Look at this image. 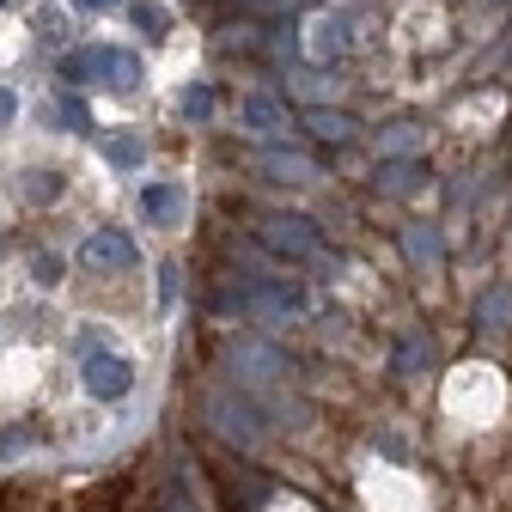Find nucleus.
Segmentation results:
<instances>
[{
  "mask_svg": "<svg viewBox=\"0 0 512 512\" xmlns=\"http://www.w3.org/2000/svg\"><path fill=\"white\" fill-rule=\"evenodd\" d=\"M202 415L214 421L220 439L238 445V452L263 445V415H256V403H244V397H232V391H208V397H202Z\"/></svg>",
  "mask_w": 512,
  "mask_h": 512,
  "instance_id": "nucleus-1",
  "label": "nucleus"
},
{
  "mask_svg": "<svg viewBox=\"0 0 512 512\" xmlns=\"http://www.w3.org/2000/svg\"><path fill=\"white\" fill-rule=\"evenodd\" d=\"M256 311V317H293L305 299H299V287H287V281H238V287H226L220 293V311Z\"/></svg>",
  "mask_w": 512,
  "mask_h": 512,
  "instance_id": "nucleus-2",
  "label": "nucleus"
},
{
  "mask_svg": "<svg viewBox=\"0 0 512 512\" xmlns=\"http://www.w3.org/2000/svg\"><path fill=\"white\" fill-rule=\"evenodd\" d=\"M80 378H86V391H92L98 403H122L128 391H135V366H128L122 354H110V348H86Z\"/></svg>",
  "mask_w": 512,
  "mask_h": 512,
  "instance_id": "nucleus-3",
  "label": "nucleus"
},
{
  "mask_svg": "<svg viewBox=\"0 0 512 512\" xmlns=\"http://www.w3.org/2000/svg\"><path fill=\"white\" fill-rule=\"evenodd\" d=\"M256 238H263L269 250H281V256H317L324 250V232H317L305 214H269L263 226H256Z\"/></svg>",
  "mask_w": 512,
  "mask_h": 512,
  "instance_id": "nucleus-4",
  "label": "nucleus"
},
{
  "mask_svg": "<svg viewBox=\"0 0 512 512\" xmlns=\"http://www.w3.org/2000/svg\"><path fill=\"white\" fill-rule=\"evenodd\" d=\"M238 122H244V135H256V141H293V116H287V104L281 98H269V92H256V98H244L238 104Z\"/></svg>",
  "mask_w": 512,
  "mask_h": 512,
  "instance_id": "nucleus-5",
  "label": "nucleus"
},
{
  "mask_svg": "<svg viewBox=\"0 0 512 512\" xmlns=\"http://www.w3.org/2000/svg\"><path fill=\"white\" fill-rule=\"evenodd\" d=\"M80 263H86L92 275L135 269V238H128V232H116V226H104V232H92V238L80 244Z\"/></svg>",
  "mask_w": 512,
  "mask_h": 512,
  "instance_id": "nucleus-6",
  "label": "nucleus"
},
{
  "mask_svg": "<svg viewBox=\"0 0 512 512\" xmlns=\"http://www.w3.org/2000/svg\"><path fill=\"white\" fill-rule=\"evenodd\" d=\"M232 366H238V378L244 384H281L287 378V360H281V348H269V342H232Z\"/></svg>",
  "mask_w": 512,
  "mask_h": 512,
  "instance_id": "nucleus-7",
  "label": "nucleus"
},
{
  "mask_svg": "<svg viewBox=\"0 0 512 512\" xmlns=\"http://www.w3.org/2000/svg\"><path fill=\"white\" fill-rule=\"evenodd\" d=\"M348 19L342 13H324V19H311V37H305V55L317 61V68H330L336 55H348Z\"/></svg>",
  "mask_w": 512,
  "mask_h": 512,
  "instance_id": "nucleus-8",
  "label": "nucleus"
},
{
  "mask_svg": "<svg viewBox=\"0 0 512 512\" xmlns=\"http://www.w3.org/2000/svg\"><path fill=\"white\" fill-rule=\"evenodd\" d=\"M256 165H263L275 183H311V177H317V159H305V153H299V147H287V141L263 147V159H256Z\"/></svg>",
  "mask_w": 512,
  "mask_h": 512,
  "instance_id": "nucleus-9",
  "label": "nucleus"
},
{
  "mask_svg": "<svg viewBox=\"0 0 512 512\" xmlns=\"http://www.w3.org/2000/svg\"><path fill=\"white\" fill-rule=\"evenodd\" d=\"M92 80L128 92V86L141 80V55H128V49H92Z\"/></svg>",
  "mask_w": 512,
  "mask_h": 512,
  "instance_id": "nucleus-10",
  "label": "nucleus"
},
{
  "mask_svg": "<svg viewBox=\"0 0 512 512\" xmlns=\"http://www.w3.org/2000/svg\"><path fill=\"white\" fill-rule=\"evenodd\" d=\"M305 128H311L317 141H330V147H348L360 122H354L348 110H330V104H311V110H305Z\"/></svg>",
  "mask_w": 512,
  "mask_h": 512,
  "instance_id": "nucleus-11",
  "label": "nucleus"
},
{
  "mask_svg": "<svg viewBox=\"0 0 512 512\" xmlns=\"http://www.w3.org/2000/svg\"><path fill=\"white\" fill-rule=\"evenodd\" d=\"M183 208H189V196H183L177 183H147V189H141V214H147V220H159V226L183 220Z\"/></svg>",
  "mask_w": 512,
  "mask_h": 512,
  "instance_id": "nucleus-12",
  "label": "nucleus"
},
{
  "mask_svg": "<svg viewBox=\"0 0 512 512\" xmlns=\"http://www.w3.org/2000/svg\"><path fill=\"white\" fill-rule=\"evenodd\" d=\"M415 153H421V128H415V122L378 128V159H415Z\"/></svg>",
  "mask_w": 512,
  "mask_h": 512,
  "instance_id": "nucleus-13",
  "label": "nucleus"
},
{
  "mask_svg": "<svg viewBox=\"0 0 512 512\" xmlns=\"http://www.w3.org/2000/svg\"><path fill=\"white\" fill-rule=\"evenodd\" d=\"M378 189H384V196H415V189H421V165L415 159H384L378 165Z\"/></svg>",
  "mask_w": 512,
  "mask_h": 512,
  "instance_id": "nucleus-14",
  "label": "nucleus"
},
{
  "mask_svg": "<svg viewBox=\"0 0 512 512\" xmlns=\"http://www.w3.org/2000/svg\"><path fill=\"white\" fill-rule=\"evenodd\" d=\"M403 250H409V263H415V269H433L439 256H445V244H439L433 226H403Z\"/></svg>",
  "mask_w": 512,
  "mask_h": 512,
  "instance_id": "nucleus-15",
  "label": "nucleus"
},
{
  "mask_svg": "<svg viewBox=\"0 0 512 512\" xmlns=\"http://www.w3.org/2000/svg\"><path fill=\"white\" fill-rule=\"evenodd\" d=\"M427 360H433V342H427L421 330H409V336L397 342V372H403V378H415V372H421Z\"/></svg>",
  "mask_w": 512,
  "mask_h": 512,
  "instance_id": "nucleus-16",
  "label": "nucleus"
},
{
  "mask_svg": "<svg viewBox=\"0 0 512 512\" xmlns=\"http://www.w3.org/2000/svg\"><path fill=\"white\" fill-rule=\"evenodd\" d=\"M476 317H482L488 330H512V293H506V287H488L482 305H476Z\"/></svg>",
  "mask_w": 512,
  "mask_h": 512,
  "instance_id": "nucleus-17",
  "label": "nucleus"
},
{
  "mask_svg": "<svg viewBox=\"0 0 512 512\" xmlns=\"http://www.w3.org/2000/svg\"><path fill=\"white\" fill-rule=\"evenodd\" d=\"M104 159L122 165V171H135V165H141V141H135V135H104Z\"/></svg>",
  "mask_w": 512,
  "mask_h": 512,
  "instance_id": "nucleus-18",
  "label": "nucleus"
},
{
  "mask_svg": "<svg viewBox=\"0 0 512 512\" xmlns=\"http://www.w3.org/2000/svg\"><path fill=\"white\" fill-rule=\"evenodd\" d=\"M25 196H31V202H55V196H61V171H31V177H25Z\"/></svg>",
  "mask_w": 512,
  "mask_h": 512,
  "instance_id": "nucleus-19",
  "label": "nucleus"
},
{
  "mask_svg": "<svg viewBox=\"0 0 512 512\" xmlns=\"http://www.w3.org/2000/svg\"><path fill=\"white\" fill-rule=\"evenodd\" d=\"M55 110H61V122H68V128H74V135H86V128H92V110H86V104H80L74 92H68V98H61Z\"/></svg>",
  "mask_w": 512,
  "mask_h": 512,
  "instance_id": "nucleus-20",
  "label": "nucleus"
},
{
  "mask_svg": "<svg viewBox=\"0 0 512 512\" xmlns=\"http://www.w3.org/2000/svg\"><path fill=\"white\" fill-rule=\"evenodd\" d=\"M31 281H37V287H55V281H61V256H55V250L31 256Z\"/></svg>",
  "mask_w": 512,
  "mask_h": 512,
  "instance_id": "nucleus-21",
  "label": "nucleus"
},
{
  "mask_svg": "<svg viewBox=\"0 0 512 512\" xmlns=\"http://www.w3.org/2000/svg\"><path fill=\"white\" fill-rule=\"evenodd\" d=\"M135 25H141L147 37H159V31H165V13L153 7V0H135Z\"/></svg>",
  "mask_w": 512,
  "mask_h": 512,
  "instance_id": "nucleus-22",
  "label": "nucleus"
},
{
  "mask_svg": "<svg viewBox=\"0 0 512 512\" xmlns=\"http://www.w3.org/2000/svg\"><path fill=\"white\" fill-rule=\"evenodd\" d=\"M208 110H214V92L208 86H189L183 92V116H208Z\"/></svg>",
  "mask_w": 512,
  "mask_h": 512,
  "instance_id": "nucleus-23",
  "label": "nucleus"
},
{
  "mask_svg": "<svg viewBox=\"0 0 512 512\" xmlns=\"http://www.w3.org/2000/svg\"><path fill=\"white\" fill-rule=\"evenodd\" d=\"M293 86H299L305 98H324V92H330V80H324V68H311V74H293Z\"/></svg>",
  "mask_w": 512,
  "mask_h": 512,
  "instance_id": "nucleus-24",
  "label": "nucleus"
},
{
  "mask_svg": "<svg viewBox=\"0 0 512 512\" xmlns=\"http://www.w3.org/2000/svg\"><path fill=\"white\" fill-rule=\"evenodd\" d=\"M13 116H19V98H13V92H7V86H0V128H7V122H13Z\"/></svg>",
  "mask_w": 512,
  "mask_h": 512,
  "instance_id": "nucleus-25",
  "label": "nucleus"
},
{
  "mask_svg": "<svg viewBox=\"0 0 512 512\" xmlns=\"http://www.w3.org/2000/svg\"><path fill=\"white\" fill-rule=\"evenodd\" d=\"M165 512H196V500L183 506V488H171V494H165Z\"/></svg>",
  "mask_w": 512,
  "mask_h": 512,
  "instance_id": "nucleus-26",
  "label": "nucleus"
},
{
  "mask_svg": "<svg viewBox=\"0 0 512 512\" xmlns=\"http://www.w3.org/2000/svg\"><path fill=\"white\" fill-rule=\"evenodd\" d=\"M74 7H86V13H110V7H122V0H74Z\"/></svg>",
  "mask_w": 512,
  "mask_h": 512,
  "instance_id": "nucleus-27",
  "label": "nucleus"
},
{
  "mask_svg": "<svg viewBox=\"0 0 512 512\" xmlns=\"http://www.w3.org/2000/svg\"><path fill=\"white\" fill-rule=\"evenodd\" d=\"M250 7H293V0H250Z\"/></svg>",
  "mask_w": 512,
  "mask_h": 512,
  "instance_id": "nucleus-28",
  "label": "nucleus"
},
{
  "mask_svg": "<svg viewBox=\"0 0 512 512\" xmlns=\"http://www.w3.org/2000/svg\"><path fill=\"white\" fill-rule=\"evenodd\" d=\"M0 7H7V0H0Z\"/></svg>",
  "mask_w": 512,
  "mask_h": 512,
  "instance_id": "nucleus-29",
  "label": "nucleus"
}]
</instances>
